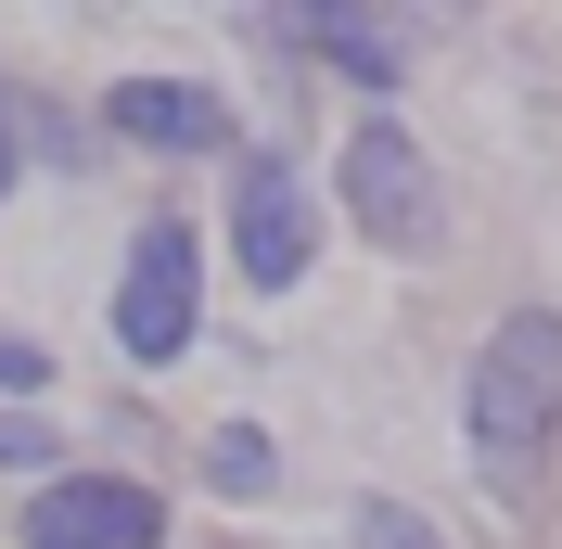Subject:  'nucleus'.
<instances>
[{
    "mask_svg": "<svg viewBox=\"0 0 562 549\" xmlns=\"http://www.w3.org/2000/svg\"><path fill=\"white\" fill-rule=\"evenodd\" d=\"M52 383V345H26V333H0V396H38Z\"/></svg>",
    "mask_w": 562,
    "mask_h": 549,
    "instance_id": "obj_11",
    "label": "nucleus"
},
{
    "mask_svg": "<svg viewBox=\"0 0 562 549\" xmlns=\"http://www.w3.org/2000/svg\"><path fill=\"white\" fill-rule=\"evenodd\" d=\"M103 128L140 141V154H217V141H231V103H217L205 77H115Z\"/></svg>",
    "mask_w": 562,
    "mask_h": 549,
    "instance_id": "obj_6",
    "label": "nucleus"
},
{
    "mask_svg": "<svg viewBox=\"0 0 562 549\" xmlns=\"http://www.w3.org/2000/svg\"><path fill=\"white\" fill-rule=\"evenodd\" d=\"M26 549H167V498L128 473H52L26 498Z\"/></svg>",
    "mask_w": 562,
    "mask_h": 549,
    "instance_id": "obj_5",
    "label": "nucleus"
},
{
    "mask_svg": "<svg viewBox=\"0 0 562 549\" xmlns=\"http://www.w3.org/2000/svg\"><path fill=\"white\" fill-rule=\"evenodd\" d=\"M0 473H38V485H52V422H38V410H0Z\"/></svg>",
    "mask_w": 562,
    "mask_h": 549,
    "instance_id": "obj_10",
    "label": "nucleus"
},
{
    "mask_svg": "<svg viewBox=\"0 0 562 549\" xmlns=\"http://www.w3.org/2000/svg\"><path fill=\"white\" fill-rule=\"evenodd\" d=\"M460 435H473L486 473L550 460V435H562V307H512L473 345V371H460Z\"/></svg>",
    "mask_w": 562,
    "mask_h": 549,
    "instance_id": "obj_1",
    "label": "nucleus"
},
{
    "mask_svg": "<svg viewBox=\"0 0 562 549\" xmlns=\"http://www.w3.org/2000/svg\"><path fill=\"white\" fill-rule=\"evenodd\" d=\"M333 205H346L358 243H384V256H422V243H435V167H422V141L396 128V115H358V128H346Z\"/></svg>",
    "mask_w": 562,
    "mask_h": 549,
    "instance_id": "obj_3",
    "label": "nucleus"
},
{
    "mask_svg": "<svg viewBox=\"0 0 562 549\" xmlns=\"http://www.w3.org/2000/svg\"><path fill=\"white\" fill-rule=\"evenodd\" d=\"M13 179H26V128H13V90H0V205H13Z\"/></svg>",
    "mask_w": 562,
    "mask_h": 549,
    "instance_id": "obj_12",
    "label": "nucleus"
},
{
    "mask_svg": "<svg viewBox=\"0 0 562 549\" xmlns=\"http://www.w3.org/2000/svg\"><path fill=\"white\" fill-rule=\"evenodd\" d=\"M192 333H205V256L179 217H140L128 269H115V358L167 371V358H192Z\"/></svg>",
    "mask_w": 562,
    "mask_h": 549,
    "instance_id": "obj_2",
    "label": "nucleus"
},
{
    "mask_svg": "<svg viewBox=\"0 0 562 549\" xmlns=\"http://www.w3.org/2000/svg\"><path fill=\"white\" fill-rule=\"evenodd\" d=\"M346 549H448V537H435L409 498H358V512H346Z\"/></svg>",
    "mask_w": 562,
    "mask_h": 549,
    "instance_id": "obj_8",
    "label": "nucleus"
},
{
    "mask_svg": "<svg viewBox=\"0 0 562 549\" xmlns=\"http://www.w3.org/2000/svg\"><path fill=\"white\" fill-rule=\"evenodd\" d=\"M205 473L231 485V498H256V485H269V435H244V422H231V435L205 447Z\"/></svg>",
    "mask_w": 562,
    "mask_h": 549,
    "instance_id": "obj_9",
    "label": "nucleus"
},
{
    "mask_svg": "<svg viewBox=\"0 0 562 549\" xmlns=\"http://www.w3.org/2000/svg\"><path fill=\"white\" fill-rule=\"evenodd\" d=\"M294 38H307L319 65H346L371 115H384L396 90H409V38H396V26H371V13H333V0H307V13H294Z\"/></svg>",
    "mask_w": 562,
    "mask_h": 549,
    "instance_id": "obj_7",
    "label": "nucleus"
},
{
    "mask_svg": "<svg viewBox=\"0 0 562 549\" xmlns=\"http://www.w3.org/2000/svg\"><path fill=\"white\" fill-rule=\"evenodd\" d=\"M307 256H319V205H307V167L256 141L244 167H231V269H244L256 294H294V281H307Z\"/></svg>",
    "mask_w": 562,
    "mask_h": 549,
    "instance_id": "obj_4",
    "label": "nucleus"
}]
</instances>
